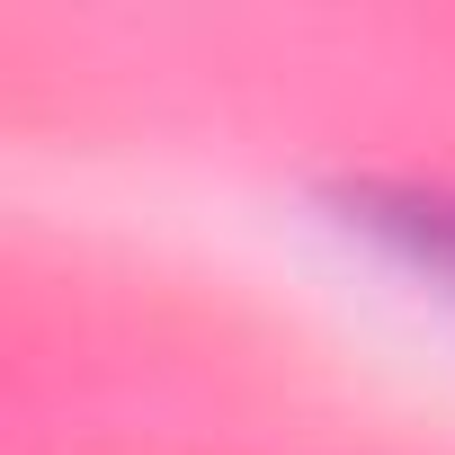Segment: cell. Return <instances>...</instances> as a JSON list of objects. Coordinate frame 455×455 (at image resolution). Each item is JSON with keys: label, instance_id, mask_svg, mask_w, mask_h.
<instances>
[{"label": "cell", "instance_id": "6da1fadb", "mask_svg": "<svg viewBox=\"0 0 455 455\" xmlns=\"http://www.w3.org/2000/svg\"><path fill=\"white\" fill-rule=\"evenodd\" d=\"M366 242H384L411 277H428L437 295H455V188H419V179H366L339 196Z\"/></svg>", "mask_w": 455, "mask_h": 455}]
</instances>
